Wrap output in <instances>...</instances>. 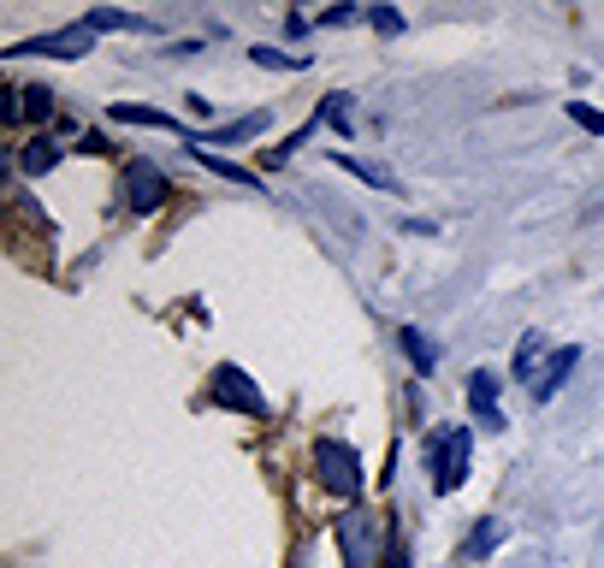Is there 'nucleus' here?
Returning <instances> with one entry per match:
<instances>
[{"label": "nucleus", "instance_id": "4468645a", "mask_svg": "<svg viewBox=\"0 0 604 568\" xmlns=\"http://www.w3.org/2000/svg\"><path fill=\"white\" fill-rule=\"evenodd\" d=\"M113 125H143V131H172V118L161 107H136V101H119L113 107Z\"/></svg>", "mask_w": 604, "mask_h": 568}, {"label": "nucleus", "instance_id": "a211bd4d", "mask_svg": "<svg viewBox=\"0 0 604 568\" xmlns=\"http://www.w3.org/2000/svg\"><path fill=\"white\" fill-rule=\"evenodd\" d=\"M498 539H504V521H480L474 533H469V545H462V557H492V550H498Z\"/></svg>", "mask_w": 604, "mask_h": 568}, {"label": "nucleus", "instance_id": "4be33fe9", "mask_svg": "<svg viewBox=\"0 0 604 568\" xmlns=\"http://www.w3.org/2000/svg\"><path fill=\"white\" fill-rule=\"evenodd\" d=\"M368 24L379 30V37H397V30H403V12H391V7H373V12H368Z\"/></svg>", "mask_w": 604, "mask_h": 568}, {"label": "nucleus", "instance_id": "b1692460", "mask_svg": "<svg viewBox=\"0 0 604 568\" xmlns=\"http://www.w3.org/2000/svg\"><path fill=\"white\" fill-rule=\"evenodd\" d=\"M320 24H356V7H326Z\"/></svg>", "mask_w": 604, "mask_h": 568}, {"label": "nucleus", "instance_id": "20e7f679", "mask_svg": "<svg viewBox=\"0 0 604 568\" xmlns=\"http://www.w3.org/2000/svg\"><path fill=\"white\" fill-rule=\"evenodd\" d=\"M214 403L219 409H237V415H249V421H267V397H262V385L244 373V368H214Z\"/></svg>", "mask_w": 604, "mask_h": 568}, {"label": "nucleus", "instance_id": "9d476101", "mask_svg": "<svg viewBox=\"0 0 604 568\" xmlns=\"http://www.w3.org/2000/svg\"><path fill=\"white\" fill-rule=\"evenodd\" d=\"M60 143H54V136H37V143H24L19 148V172H24V178H42V172H54L60 166Z\"/></svg>", "mask_w": 604, "mask_h": 568}, {"label": "nucleus", "instance_id": "2eb2a0df", "mask_svg": "<svg viewBox=\"0 0 604 568\" xmlns=\"http://www.w3.org/2000/svg\"><path fill=\"white\" fill-rule=\"evenodd\" d=\"M540 350H545V338L528 332L522 343H515V355H510V373L515 379H540Z\"/></svg>", "mask_w": 604, "mask_h": 568}, {"label": "nucleus", "instance_id": "0eeeda50", "mask_svg": "<svg viewBox=\"0 0 604 568\" xmlns=\"http://www.w3.org/2000/svg\"><path fill=\"white\" fill-rule=\"evenodd\" d=\"M469 409H474V421L487 426V433H504V409H498V373L480 368L469 379Z\"/></svg>", "mask_w": 604, "mask_h": 568}, {"label": "nucleus", "instance_id": "7ed1b4c3", "mask_svg": "<svg viewBox=\"0 0 604 568\" xmlns=\"http://www.w3.org/2000/svg\"><path fill=\"white\" fill-rule=\"evenodd\" d=\"M315 474H320V486L332 492L338 504H356L361 497V456L344 438H320L315 444Z\"/></svg>", "mask_w": 604, "mask_h": 568}, {"label": "nucleus", "instance_id": "6e6552de", "mask_svg": "<svg viewBox=\"0 0 604 568\" xmlns=\"http://www.w3.org/2000/svg\"><path fill=\"white\" fill-rule=\"evenodd\" d=\"M575 361H581V350L569 343V350H551V361L540 368V379H533V403H551L563 391V379L575 373Z\"/></svg>", "mask_w": 604, "mask_h": 568}, {"label": "nucleus", "instance_id": "ddd939ff", "mask_svg": "<svg viewBox=\"0 0 604 568\" xmlns=\"http://www.w3.org/2000/svg\"><path fill=\"white\" fill-rule=\"evenodd\" d=\"M196 148V143H190ZM196 161L214 172V178H226V184H237V189H262V178H255V172H244L237 161H219V154H208V148H196Z\"/></svg>", "mask_w": 604, "mask_h": 568}, {"label": "nucleus", "instance_id": "5701e85b", "mask_svg": "<svg viewBox=\"0 0 604 568\" xmlns=\"http://www.w3.org/2000/svg\"><path fill=\"white\" fill-rule=\"evenodd\" d=\"M386 568H409V550H403V533L391 527V545H386Z\"/></svg>", "mask_w": 604, "mask_h": 568}, {"label": "nucleus", "instance_id": "39448f33", "mask_svg": "<svg viewBox=\"0 0 604 568\" xmlns=\"http://www.w3.org/2000/svg\"><path fill=\"white\" fill-rule=\"evenodd\" d=\"M166 196H172V184H166V172L154 161H131L125 166V208L131 214H161Z\"/></svg>", "mask_w": 604, "mask_h": 568}, {"label": "nucleus", "instance_id": "9b49d317", "mask_svg": "<svg viewBox=\"0 0 604 568\" xmlns=\"http://www.w3.org/2000/svg\"><path fill=\"white\" fill-rule=\"evenodd\" d=\"M397 343H403V355H409V368H416L421 379H427V373H433V368H439V350H433V343H427V338L416 332V326H397Z\"/></svg>", "mask_w": 604, "mask_h": 568}, {"label": "nucleus", "instance_id": "412c9836", "mask_svg": "<svg viewBox=\"0 0 604 568\" xmlns=\"http://www.w3.org/2000/svg\"><path fill=\"white\" fill-rule=\"evenodd\" d=\"M569 118H575L586 136H604V113H598V107H586V101H569Z\"/></svg>", "mask_w": 604, "mask_h": 568}, {"label": "nucleus", "instance_id": "423d86ee", "mask_svg": "<svg viewBox=\"0 0 604 568\" xmlns=\"http://www.w3.org/2000/svg\"><path fill=\"white\" fill-rule=\"evenodd\" d=\"M95 48V30L90 24H65V30H48V37H30V42H19V48H7L12 60L19 54H48V60H83Z\"/></svg>", "mask_w": 604, "mask_h": 568}, {"label": "nucleus", "instance_id": "6ab92c4d", "mask_svg": "<svg viewBox=\"0 0 604 568\" xmlns=\"http://www.w3.org/2000/svg\"><path fill=\"white\" fill-rule=\"evenodd\" d=\"M249 60L255 65H267V72H303V54H279V48H249Z\"/></svg>", "mask_w": 604, "mask_h": 568}, {"label": "nucleus", "instance_id": "f03ea898", "mask_svg": "<svg viewBox=\"0 0 604 568\" xmlns=\"http://www.w3.org/2000/svg\"><path fill=\"white\" fill-rule=\"evenodd\" d=\"M469 456H474L469 426H433V433H427V474H433L439 497H451L462 479H469Z\"/></svg>", "mask_w": 604, "mask_h": 568}, {"label": "nucleus", "instance_id": "f8f14e48", "mask_svg": "<svg viewBox=\"0 0 604 568\" xmlns=\"http://www.w3.org/2000/svg\"><path fill=\"white\" fill-rule=\"evenodd\" d=\"M83 24H90L95 37H108V30H131V37H143V30H149V19H136V12H119V7H95Z\"/></svg>", "mask_w": 604, "mask_h": 568}, {"label": "nucleus", "instance_id": "1a4fd4ad", "mask_svg": "<svg viewBox=\"0 0 604 568\" xmlns=\"http://www.w3.org/2000/svg\"><path fill=\"white\" fill-rule=\"evenodd\" d=\"M273 125L267 113H244V118H232V125H219V131H202V136H190L196 148H208V143H226V148H237V143H249V136H262Z\"/></svg>", "mask_w": 604, "mask_h": 568}, {"label": "nucleus", "instance_id": "dca6fc26", "mask_svg": "<svg viewBox=\"0 0 604 568\" xmlns=\"http://www.w3.org/2000/svg\"><path fill=\"white\" fill-rule=\"evenodd\" d=\"M19 118H54V90H48V83L19 90Z\"/></svg>", "mask_w": 604, "mask_h": 568}, {"label": "nucleus", "instance_id": "f257e3e1", "mask_svg": "<svg viewBox=\"0 0 604 568\" xmlns=\"http://www.w3.org/2000/svg\"><path fill=\"white\" fill-rule=\"evenodd\" d=\"M332 539H338L344 568H373L379 562V545H391V527H386V515H379V509L350 504L332 521Z\"/></svg>", "mask_w": 604, "mask_h": 568}, {"label": "nucleus", "instance_id": "aec40b11", "mask_svg": "<svg viewBox=\"0 0 604 568\" xmlns=\"http://www.w3.org/2000/svg\"><path fill=\"white\" fill-rule=\"evenodd\" d=\"M320 118H326L338 136H350V101H344V95H326V101H320Z\"/></svg>", "mask_w": 604, "mask_h": 568}, {"label": "nucleus", "instance_id": "f3484780", "mask_svg": "<svg viewBox=\"0 0 604 568\" xmlns=\"http://www.w3.org/2000/svg\"><path fill=\"white\" fill-rule=\"evenodd\" d=\"M332 166H338V172H356V178H361V184H379V189H397V178H391V172H386V166H373V161H350V154H332Z\"/></svg>", "mask_w": 604, "mask_h": 568}]
</instances>
